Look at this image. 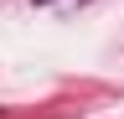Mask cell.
<instances>
[{
	"label": "cell",
	"instance_id": "1",
	"mask_svg": "<svg viewBox=\"0 0 124 119\" xmlns=\"http://www.w3.org/2000/svg\"><path fill=\"white\" fill-rule=\"evenodd\" d=\"M36 5H52V0H36Z\"/></svg>",
	"mask_w": 124,
	"mask_h": 119
}]
</instances>
